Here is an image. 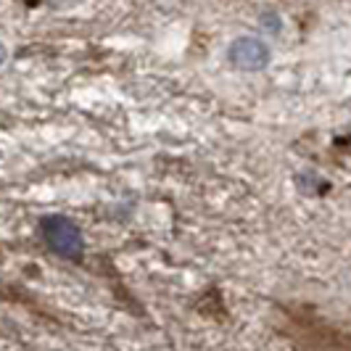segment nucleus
<instances>
[{
  "label": "nucleus",
  "instance_id": "nucleus-2",
  "mask_svg": "<svg viewBox=\"0 0 351 351\" xmlns=\"http://www.w3.org/2000/svg\"><path fill=\"white\" fill-rule=\"evenodd\" d=\"M228 53L232 66L243 71H259L269 64V48L259 37H238V40H232Z\"/></svg>",
  "mask_w": 351,
  "mask_h": 351
},
{
  "label": "nucleus",
  "instance_id": "nucleus-1",
  "mask_svg": "<svg viewBox=\"0 0 351 351\" xmlns=\"http://www.w3.org/2000/svg\"><path fill=\"white\" fill-rule=\"evenodd\" d=\"M40 230H43L45 243L56 254H61L66 259H77L82 254V232L66 217H45Z\"/></svg>",
  "mask_w": 351,
  "mask_h": 351
},
{
  "label": "nucleus",
  "instance_id": "nucleus-3",
  "mask_svg": "<svg viewBox=\"0 0 351 351\" xmlns=\"http://www.w3.org/2000/svg\"><path fill=\"white\" fill-rule=\"evenodd\" d=\"M262 24L264 29H269V32H280V19L275 16V14H264Z\"/></svg>",
  "mask_w": 351,
  "mask_h": 351
}]
</instances>
